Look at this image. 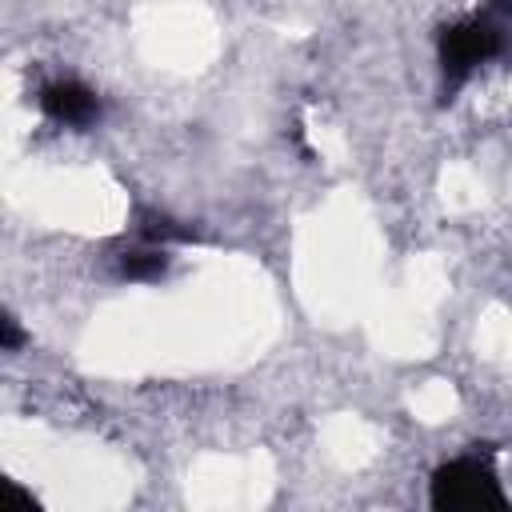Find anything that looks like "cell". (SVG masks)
Returning a JSON list of instances; mask_svg holds the SVG:
<instances>
[{
    "instance_id": "6da1fadb",
    "label": "cell",
    "mask_w": 512,
    "mask_h": 512,
    "mask_svg": "<svg viewBox=\"0 0 512 512\" xmlns=\"http://www.w3.org/2000/svg\"><path fill=\"white\" fill-rule=\"evenodd\" d=\"M432 504L444 512H484V508H504L508 496L484 460L460 456L432 476Z\"/></svg>"
},
{
    "instance_id": "7a4b0ae2",
    "label": "cell",
    "mask_w": 512,
    "mask_h": 512,
    "mask_svg": "<svg viewBox=\"0 0 512 512\" xmlns=\"http://www.w3.org/2000/svg\"><path fill=\"white\" fill-rule=\"evenodd\" d=\"M500 52V28L492 20H464L440 36V64L448 76H468L476 64Z\"/></svg>"
},
{
    "instance_id": "3957f363",
    "label": "cell",
    "mask_w": 512,
    "mask_h": 512,
    "mask_svg": "<svg viewBox=\"0 0 512 512\" xmlns=\"http://www.w3.org/2000/svg\"><path fill=\"white\" fill-rule=\"evenodd\" d=\"M40 108L56 120V124H68V128H88L96 116H100V100L92 96V88L76 84V80H56L40 92Z\"/></svg>"
},
{
    "instance_id": "277c9868",
    "label": "cell",
    "mask_w": 512,
    "mask_h": 512,
    "mask_svg": "<svg viewBox=\"0 0 512 512\" xmlns=\"http://www.w3.org/2000/svg\"><path fill=\"white\" fill-rule=\"evenodd\" d=\"M164 268H168V260H164V252H156V248L124 252V260H120V272H124L128 280H156Z\"/></svg>"
}]
</instances>
